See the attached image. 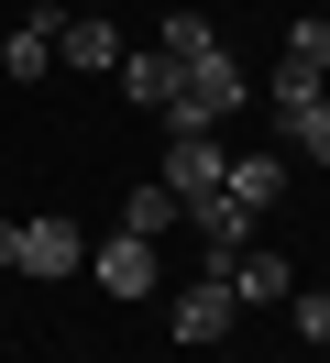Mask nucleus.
Listing matches in <instances>:
<instances>
[{"mask_svg":"<svg viewBox=\"0 0 330 363\" xmlns=\"http://www.w3.org/2000/svg\"><path fill=\"white\" fill-rule=\"evenodd\" d=\"M242 99H253V77L231 67V45H220V55H187L176 89H165V133H220Z\"/></svg>","mask_w":330,"mask_h":363,"instance_id":"f257e3e1","label":"nucleus"},{"mask_svg":"<svg viewBox=\"0 0 330 363\" xmlns=\"http://www.w3.org/2000/svg\"><path fill=\"white\" fill-rule=\"evenodd\" d=\"M77 275H99L110 297H154V286H165V253H154L143 231H110V242H88V264H77Z\"/></svg>","mask_w":330,"mask_h":363,"instance_id":"f03ea898","label":"nucleus"},{"mask_svg":"<svg viewBox=\"0 0 330 363\" xmlns=\"http://www.w3.org/2000/svg\"><path fill=\"white\" fill-rule=\"evenodd\" d=\"M231 319H242V297L220 286V275H198V286H176V308H165V330L187 341V352H209V341H231Z\"/></svg>","mask_w":330,"mask_h":363,"instance_id":"7ed1b4c3","label":"nucleus"},{"mask_svg":"<svg viewBox=\"0 0 330 363\" xmlns=\"http://www.w3.org/2000/svg\"><path fill=\"white\" fill-rule=\"evenodd\" d=\"M154 177H165L176 209H187V199H209V187L231 177V155H220V133H165V165H154Z\"/></svg>","mask_w":330,"mask_h":363,"instance_id":"20e7f679","label":"nucleus"},{"mask_svg":"<svg viewBox=\"0 0 330 363\" xmlns=\"http://www.w3.org/2000/svg\"><path fill=\"white\" fill-rule=\"evenodd\" d=\"M11 264H22V275H77V264H88V231L44 209V220H22V242H11Z\"/></svg>","mask_w":330,"mask_h":363,"instance_id":"39448f33","label":"nucleus"},{"mask_svg":"<svg viewBox=\"0 0 330 363\" xmlns=\"http://www.w3.org/2000/svg\"><path fill=\"white\" fill-rule=\"evenodd\" d=\"M55 23H66V0H33V11L11 23V45H0V67H11L22 89H33V77L55 67Z\"/></svg>","mask_w":330,"mask_h":363,"instance_id":"423d86ee","label":"nucleus"},{"mask_svg":"<svg viewBox=\"0 0 330 363\" xmlns=\"http://www.w3.org/2000/svg\"><path fill=\"white\" fill-rule=\"evenodd\" d=\"M187 220H198V242H209V253H220V264H231V253H242V242H253V220H264V209H242V199H231V187H209V199H187ZM220 264H209V275H220Z\"/></svg>","mask_w":330,"mask_h":363,"instance_id":"0eeeda50","label":"nucleus"},{"mask_svg":"<svg viewBox=\"0 0 330 363\" xmlns=\"http://www.w3.org/2000/svg\"><path fill=\"white\" fill-rule=\"evenodd\" d=\"M55 67H77V77H99V67H121V33H110L99 11H66V23H55Z\"/></svg>","mask_w":330,"mask_h":363,"instance_id":"6e6552de","label":"nucleus"},{"mask_svg":"<svg viewBox=\"0 0 330 363\" xmlns=\"http://www.w3.org/2000/svg\"><path fill=\"white\" fill-rule=\"evenodd\" d=\"M220 286H231L242 308H275V297H286V253H264V242H242L231 264H220Z\"/></svg>","mask_w":330,"mask_h":363,"instance_id":"1a4fd4ad","label":"nucleus"},{"mask_svg":"<svg viewBox=\"0 0 330 363\" xmlns=\"http://www.w3.org/2000/svg\"><path fill=\"white\" fill-rule=\"evenodd\" d=\"M110 77H121V99H132V111H165L176 55H165V45H121V67H110Z\"/></svg>","mask_w":330,"mask_h":363,"instance_id":"9d476101","label":"nucleus"},{"mask_svg":"<svg viewBox=\"0 0 330 363\" xmlns=\"http://www.w3.org/2000/svg\"><path fill=\"white\" fill-rule=\"evenodd\" d=\"M264 99H275V121H286V133H297V121H308V111H319V99H330V77L308 67V55H286V67H275V89H264Z\"/></svg>","mask_w":330,"mask_h":363,"instance_id":"9b49d317","label":"nucleus"},{"mask_svg":"<svg viewBox=\"0 0 330 363\" xmlns=\"http://www.w3.org/2000/svg\"><path fill=\"white\" fill-rule=\"evenodd\" d=\"M165 220H187V209H176V187H165V177H132V199H121V231L165 242Z\"/></svg>","mask_w":330,"mask_h":363,"instance_id":"f8f14e48","label":"nucleus"},{"mask_svg":"<svg viewBox=\"0 0 330 363\" xmlns=\"http://www.w3.org/2000/svg\"><path fill=\"white\" fill-rule=\"evenodd\" d=\"M220 187H231L242 209H275V199H286V155H231V177H220Z\"/></svg>","mask_w":330,"mask_h":363,"instance_id":"ddd939ff","label":"nucleus"},{"mask_svg":"<svg viewBox=\"0 0 330 363\" xmlns=\"http://www.w3.org/2000/svg\"><path fill=\"white\" fill-rule=\"evenodd\" d=\"M165 55L187 67V55H220V23L209 11H165Z\"/></svg>","mask_w":330,"mask_h":363,"instance_id":"4468645a","label":"nucleus"},{"mask_svg":"<svg viewBox=\"0 0 330 363\" xmlns=\"http://www.w3.org/2000/svg\"><path fill=\"white\" fill-rule=\"evenodd\" d=\"M286 55H308V67L330 55V23H319V11H297V23H286ZM319 77H330V67H319Z\"/></svg>","mask_w":330,"mask_h":363,"instance_id":"2eb2a0df","label":"nucleus"},{"mask_svg":"<svg viewBox=\"0 0 330 363\" xmlns=\"http://www.w3.org/2000/svg\"><path fill=\"white\" fill-rule=\"evenodd\" d=\"M297 155H308V165H330V99H319V111L297 121Z\"/></svg>","mask_w":330,"mask_h":363,"instance_id":"dca6fc26","label":"nucleus"},{"mask_svg":"<svg viewBox=\"0 0 330 363\" xmlns=\"http://www.w3.org/2000/svg\"><path fill=\"white\" fill-rule=\"evenodd\" d=\"M297 341H330V297H319V286L297 297Z\"/></svg>","mask_w":330,"mask_h":363,"instance_id":"f3484780","label":"nucleus"},{"mask_svg":"<svg viewBox=\"0 0 330 363\" xmlns=\"http://www.w3.org/2000/svg\"><path fill=\"white\" fill-rule=\"evenodd\" d=\"M11 242H22V220H0V275H11Z\"/></svg>","mask_w":330,"mask_h":363,"instance_id":"a211bd4d","label":"nucleus"},{"mask_svg":"<svg viewBox=\"0 0 330 363\" xmlns=\"http://www.w3.org/2000/svg\"><path fill=\"white\" fill-rule=\"evenodd\" d=\"M319 67H330V55H319Z\"/></svg>","mask_w":330,"mask_h":363,"instance_id":"6ab92c4d","label":"nucleus"}]
</instances>
